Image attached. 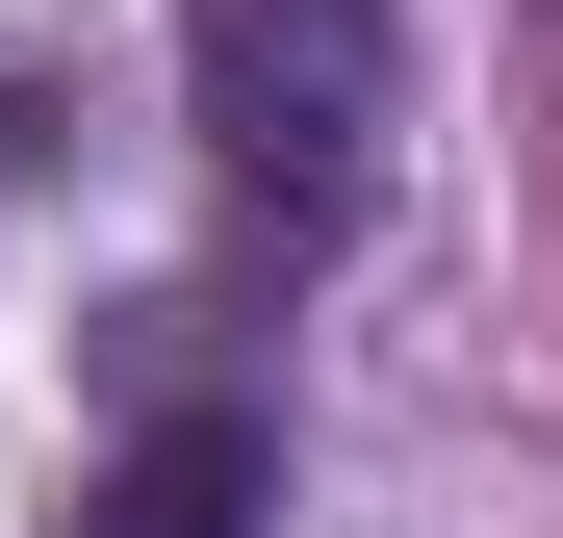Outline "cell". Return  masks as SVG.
Listing matches in <instances>:
<instances>
[{
	"label": "cell",
	"instance_id": "1",
	"mask_svg": "<svg viewBox=\"0 0 563 538\" xmlns=\"http://www.w3.org/2000/svg\"><path fill=\"white\" fill-rule=\"evenodd\" d=\"M179 129L282 206H333L385 129V0H179Z\"/></svg>",
	"mask_w": 563,
	"mask_h": 538
},
{
	"label": "cell",
	"instance_id": "2",
	"mask_svg": "<svg viewBox=\"0 0 563 538\" xmlns=\"http://www.w3.org/2000/svg\"><path fill=\"white\" fill-rule=\"evenodd\" d=\"M256 513H282V436L256 410H154L129 462L77 487V538H256Z\"/></svg>",
	"mask_w": 563,
	"mask_h": 538
}]
</instances>
